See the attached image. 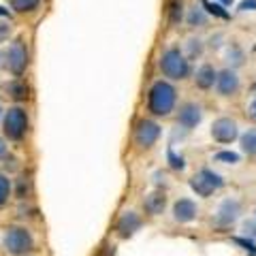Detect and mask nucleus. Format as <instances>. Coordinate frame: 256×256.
I'll return each mask as SVG.
<instances>
[{
	"label": "nucleus",
	"instance_id": "10",
	"mask_svg": "<svg viewBox=\"0 0 256 256\" xmlns=\"http://www.w3.org/2000/svg\"><path fill=\"white\" fill-rule=\"evenodd\" d=\"M141 226H143V218L137 212H132V210L124 212L116 222V235L120 239H130V237H134L139 233Z\"/></svg>",
	"mask_w": 256,
	"mask_h": 256
},
{
	"label": "nucleus",
	"instance_id": "36",
	"mask_svg": "<svg viewBox=\"0 0 256 256\" xmlns=\"http://www.w3.org/2000/svg\"><path fill=\"white\" fill-rule=\"evenodd\" d=\"M2 116H4V111H2V105H0V122H2Z\"/></svg>",
	"mask_w": 256,
	"mask_h": 256
},
{
	"label": "nucleus",
	"instance_id": "9",
	"mask_svg": "<svg viewBox=\"0 0 256 256\" xmlns=\"http://www.w3.org/2000/svg\"><path fill=\"white\" fill-rule=\"evenodd\" d=\"M212 137H214V141L222 143V146L233 143L239 137V126L235 120H230V118H218L212 124Z\"/></svg>",
	"mask_w": 256,
	"mask_h": 256
},
{
	"label": "nucleus",
	"instance_id": "11",
	"mask_svg": "<svg viewBox=\"0 0 256 256\" xmlns=\"http://www.w3.org/2000/svg\"><path fill=\"white\" fill-rule=\"evenodd\" d=\"M242 88V79H239L235 68H222L218 77H216V90L220 96H233Z\"/></svg>",
	"mask_w": 256,
	"mask_h": 256
},
{
	"label": "nucleus",
	"instance_id": "37",
	"mask_svg": "<svg viewBox=\"0 0 256 256\" xmlns=\"http://www.w3.org/2000/svg\"><path fill=\"white\" fill-rule=\"evenodd\" d=\"M252 114H256V100L252 102Z\"/></svg>",
	"mask_w": 256,
	"mask_h": 256
},
{
	"label": "nucleus",
	"instance_id": "3",
	"mask_svg": "<svg viewBox=\"0 0 256 256\" xmlns=\"http://www.w3.org/2000/svg\"><path fill=\"white\" fill-rule=\"evenodd\" d=\"M28 128H30V116L24 107L13 105V107H9L4 111V116H2V137L6 141H13V143L24 141V137L28 134Z\"/></svg>",
	"mask_w": 256,
	"mask_h": 256
},
{
	"label": "nucleus",
	"instance_id": "30",
	"mask_svg": "<svg viewBox=\"0 0 256 256\" xmlns=\"http://www.w3.org/2000/svg\"><path fill=\"white\" fill-rule=\"evenodd\" d=\"M244 230H246V235L250 237V239H256V222H246L244 224Z\"/></svg>",
	"mask_w": 256,
	"mask_h": 256
},
{
	"label": "nucleus",
	"instance_id": "28",
	"mask_svg": "<svg viewBox=\"0 0 256 256\" xmlns=\"http://www.w3.org/2000/svg\"><path fill=\"white\" fill-rule=\"evenodd\" d=\"M13 34V26L11 20H0V43L9 41V36Z\"/></svg>",
	"mask_w": 256,
	"mask_h": 256
},
{
	"label": "nucleus",
	"instance_id": "27",
	"mask_svg": "<svg viewBox=\"0 0 256 256\" xmlns=\"http://www.w3.org/2000/svg\"><path fill=\"white\" fill-rule=\"evenodd\" d=\"M201 6H205L210 13H214V15H218V18H222V20H228V13L224 11V6H220L218 2H210V0H203V4Z\"/></svg>",
	"mask_w": 256,
	"mask_h": 256
},
{
	"label": "nucleus",
	"instance_id": "31",
	"mask_svg": "<svg viewBox=\"0 0 256 256\" xmlns=\"http://www.w3.org/2000/svg\"><path fill=\"white\" fill-rule=\"evenodd\" d=\"M256 9V0H242L239 2V11H254Z\"/></svg>",
	"mask_w": 256,
	"mask_h": 256
},
{
	"label": "nucleus",
	"instance_id": "19",
	"mask_svg": "<svg viewBox=\"0 0 256 256\" xmlns=\"http://www.w3.org/2000/svg\"><path fill=\"white\" fill-rule=\"evenodd\" d=\"M186 60L190 62V60H198L203 56V52H205V43L201 41L198 36H190L188 41H186Z\"/></svg>",
	"mask_w": 256,
	"mask_h": 256
},
{
	"label": "nucleus",
	"instance_id": "23",
	"mask_svg": "<svg viewBox=\"0 0 256 256\" xmlns=\"http://www.w3.org/2000/svg\"><path fill=\"white\" fill-rule=\"evenodd\" d=\"M9 4H11V9L15 13H32V11H36L38 9V4H41V0H9Z\"/></svg>",
	"mask_w": 256,
	"mask_h": 256
},
{
	"label": "nucleus",
	"instance_id": "34",
	"mask_svg": "<svg viewBox=\"0 0 256 256\" xmlns=\"http://www.w3.org/2000/svg\"><path fill=\"white\" fill-rule=\"evenodd\" d=\"M0 68H6V52L0 50Z\"/></svg>",
	"mask_w": 256,
	"mask_h": 256
},
{
	"label": "nucleus",
	"instance_id": "21",
	"mask_svg": "<svg viewBox=\"0 0 256 256\" xmlns=\"http://www.w3.org/2000/svg\"><path fill=\"white\" fill-rule=\"evenodd\" d=\"M242 152L250 158L256 156V128H250L242 134Z\"/></svg>",
	"mask_w": 256,
	"mask_h": 256
},
{
	"label": "nucleus",
	"instance_id": "24",
	"mask_svg": "<svg viewBox=\"0 0 256 256\" xmlns=\"http://www.w3.org/2000/svg\"><path fill=\"white\" fill-rule=\"evenodd\" d=\"M166 162H169V166L173 171H184V169H186V158L180 156V154H175L173 146H169V150H166Z\"/></svg>",
	"mask_w": 256,
	"mask_h": 256
},
{
	"label": "nucleus",
	"instance_id": "13",
	"mask_svg": "<svg viewBox=\"0 0 256 256\" xmlns=\"http://www.w3.org/2000/svg\"><path fill=\"white\" fill-rule=\"evenodd\" d=\"M173 220L180 222V224H188L192 220H196L198 216V205L192 201V198H178V201L173 203Z\"/></svg>",
	"mask_w": 256,
	"mask_h": 256
},
{
	"label": "nucleus",
	"instance_id": "15",
	"mask_svg": "<svg viewBox=\"0 0 256 256\" xmlns=\"http://www.w3.org/2000/svg\"><path fill=\"white\" fill-rule=\"evenodd\" d=\"M216 77H218V70L212 64H203L194 75V86L201 88V90H210V88L216 86Z\"/></svg>",
	"mask_w": 256,
	"mask_h": 256
},
{
	"label": "nucleus",
	"instance_id": "18",
	"mask_svg": "<svg viewBox=\"0 0 256 256\" xmlns=\"http://www.w3.org/2000/svg\"><path fill=\"white\" fill-rule=\"evenodd\" d=\"M6 92H9V96L13 100H26L30 96V88L24 79H15V82L6 84Z\"/></svg>",
	"mask_w": 256,
	"mask_h": 256
},
{
	"label": "nucleus",
	"instance_id": "38",
	"mask_svg": "<svg viewBox=\"0 0 256 256\" xmlns=\"http://www.w3.org/2000/svg\"><path fill=\"white\" fill-rule=\"evenodd\" d=\"M254 118H256V114H254Z\"/></svg>",
	"mask_w": 256,
	"mask_h": 256
},
{
	"label": "nucleus",
	"instance_id": "1",
	"mask_svg": "<svg viewBox=\"0 0 256 256\" xmlns=\"http://www.w3.org/2000/svg\"><path fill=\"white\" fill-rule=\"evenodd\" d=\"M2 252L6 256H30L36 250V239L32 230L24 224H11L2 233Z\"/></svg>",
	"mask_w": 256,
	"mask_h": 256
},
{
	"label": "nucleus",
	"instance_id": "14",
	"mask_svg": "<svg viewBox=\"0 0 256 256\" xmlns=\"http://www.w3.org/2000/svg\"><path fill=\"white\" fill-rule=\"evenodd\" d=\"M166 203L169 201H166V194L162 190H152L143 198V210H146L148 216H160V214H164Z\"/></svg>",
	"mask_w": 256,
	"mask_h": 256
},
{
	"label": "nucleus",
	"instance_id": "20",
	"mask_svg": "<svg viewBox=\"0 0 256 256\" xmlns=\"http://www.w3.org/2000/svg\"><path fill=\"white\" fill-rule=\"evenodd\" d=\"M11 196H13V182L9 180V175L0 171V210H4L9 205Z\"/></svg>",
	"mask_w": 256,
	"mask_h": 256
},
{
	"label": "nucleus",
	"instance_id": "8",
	"mask_svg": "<svg viewBox=\"0 0 256 256\" xmlns=\"http://www.w3.org/2000/svg\"><path fill=\"white\" fill-rule=\"evenodd\" d=\"M239 216H242V203L237 201V198H224L220 203L218 212H216L212 224L218 230H224V228H230L233 224L239 220Z\"/></svg>",
	"mask_w": 256,
	"mask_h": 256
},
{
	"label": "nucleus",
	"instance_id": "33",
	"mask_svg": "<svg viewBox=\"0 0 256 256\" xmlns=\"http://www.w3.org/2000/svg\"><path fill=\"white\" fill-rule=\"evenodd\" d=\"M0 18H4V20H11V11H9V9H4L2 4H0Z\"/></svg>",
	"mask_w": 256,
	"mask_h": 256
},
{
	"label": "nucleus",
	"instance_id": "4",
	"mask_svg": "<svg viewBox=\"0 0 256 256\" xmlns=\"http://www.w3.org/2000/svg\"><path fill=\"white\" fill-rule=\"evenodd\" d=\"M160 70H162L164 77H169L171 82H184L188 75H190V62L186 60V56H184L180 50H166L162 54V58H160Z\"/></svg>",
	"mask_w": 256,
	"mask_h": 256
},
{
	"label": "nucleus",
	"instance_id": "25",
	"mask_svg": "<svg viewBox=\"0 0 256 256\" xmlns=\"http://www.w3.org/2000/svg\"><path fill=\"white\" fill-rule=\"evenodd\" d=\"M216 162H222V164H237L239 160H242V156L235 154V152H228V150H224V152H218V154L214 156Z\"/></svg>",
	"mask_w": 256,
	"mask_h": 256
},
{
	"label": "nucleus",
	"instance_id": "22",
	"mask_svg": "<svg viewBox=\"0 0 256 256\" xmlns=\"http://www.w3.org/2000/svg\"><path fill=\"white\" fill-rule=\"evenodd\" d=\"M186 18V11H184V0H169V22L173 26L184 22Z\"/></svg>",
	"mask_w": 256,
	"mask_h": 256
},
{
	"label": "nucleus",
	"instance_id": "16",
	"mask_svg": "<svg viewBox=\"0 0 256 256\" xmlns=\"http://www.w3.org/2000/svg\"><path fill=\"white\" fill-rule=\"evenodd\" d=\"M13 192H15V196H18L20 201H28V198L32 196V192H34V184H32L30 175H20Z\"/></svg>",
	"mask_w": 256,
	"mask_h": 256
},
{
	"label": "nucleus",
	"instance_id": "12",
	"mask_svg": "<svg viewBox=\"0 0 256 256\" xmlns=\"http://www.w3.org/2000/svg\"><path fill=\"white\" fill-rule=\"evenodd\" d=\"M203 120V109L201 105L196 102H186V105L180 107V114H178V124L184 128V130H192L201 124Z\"/></svg>",
	"mask_w": 256,
	"mask_h": 256
},
{
	"label": "nucleus",
	"instance_id": "5",
	"mask_svg": "<svg viewBox=\"0 0 256 256\" xmlns=\"http://www.w3.org/2000/svg\"><path fill=\"white\" fill-rule=\"evenodd\" d=\"M224 186V180H222V175H218L216 171L212 169H201L198 173H194L190 178V188L192 192H194L196 196H212L214 192H218L220 188Z\"/></svg>",
	"mask_w": 256,
	"mask_h": 256
},
{
	"label": "nucleus",
	"instance_id": "7",
	"mask_svg": "<svg viewBox=\"0 0 256 256\" xmlns=\"http://www.w3.org/2000/svg\"><path fill=\"white\" fill-rule=\"evenodd\" d=\"M160 132H162V128H160L158 122H154L150 118H143L134 126V143L141 150H150L156 146V141L160 139Z\"/></svg>",
	"mask_w": 256,
	"mask_h": 256
},
{
	"label": "nucleus",
	"instance_id": "6",
	"mask_svg": "<svg viewBox=\"0 0 256 256\" xmlns=\"http://www.w3.org/2000/svg\"><path fill=\"white\" fill-rule=\"evenodd\" d=\"M30 64V52H28V43L24 38H15L9 45V52H6V68L11 70V75L22 77L26 73Z\"/></svg>",
	"mask_w": 256,
	"mask_h": 256
},
{
	"label": "nucleus",
	"instance_id": "17",
	"mask_svg": "<svg viewBox=\"0 0 256 256\" xmlns=\"http://www.w3.org/2000/svg\"><path fill=\"white\" fill-rule=\"evenodd\" d=\"M186 22H188L190 28H203L207 24V11L201 4H192L188 15H186Z\"/></svg>",
	"mask_w": 256,
	"mask_h": 256
},
{
	"label": "nucleus",
	"instance_id": "29",
	"mask_svg": "<svg viewBox=\"0 0 256 256\" xmlns=\"http://www.w3.org/2000/svg\"><path fill=\"white\" fill-rule=\"evenodd\" d=\"M6 156H9V143H6V139L0 134V160H4Z\"/></svg>",
	"mask_w": 256,
	"mask_h": 256
},
{
	"label": "nucleus",
	"instance_id": "2",
	"mask_svg": "<svg viewBox=\"0 0 256 256\" xmlns=\"http://www.w3.org/2000/svg\"><path fill=\"white\" fill-rule=\"evenodd\" d=\"M175 102H178V90L173 84L164 82V79L152 84L148 94V109L156 118H166L175 109Z\"/></svg>",
	"mask_w": 256,
	"mask_h": 256
},
{
	"label": "nucleus",
	"instance_id": "35",
	"mask_svg": "<svg viewBox=\"0 0 256 256\" xmlns=\"http://www.w3.org/2000/svg\"><path fill=\"white\" fill-rule=\"evenodd\" d=\"M214 2H218L220 6H230L233 4V0H214Z\"/></svg>",
	"mask_w": 256,
	"mask_h": 256
},
{
	"label": "nucleus",
	"instance_id": "32",
	"mask_svg": "<svg viewBox=\"0 0 256 256\" xmlns=\"http://www.w3.org/2000/svg\"><path fill=\"white\" fill-rule=\"evenodd\" d=\"M154 180H156V184H158V186H160V184H166V175L158 171V173L154 175Z\"/></svg>",
	"mask_w": 256,
	"mask_h": 256
},
{
	"label": "nucleus",
	"instance_id": "26",
	"mask_svg": "<svg viewBox=\"0 0 256 256\" xmlns=\"http://www.w3.org/2000/svg\"><path fill=\"white\" fill-rule=\"evenodd\" d=\"M226 58H228V64H230L228 68H235V66H239V64H244V52L239 50L237 45H230Z\"/></svg>",
	"mask_w": 256,
	"mask_h": 256
}]
</instances>
